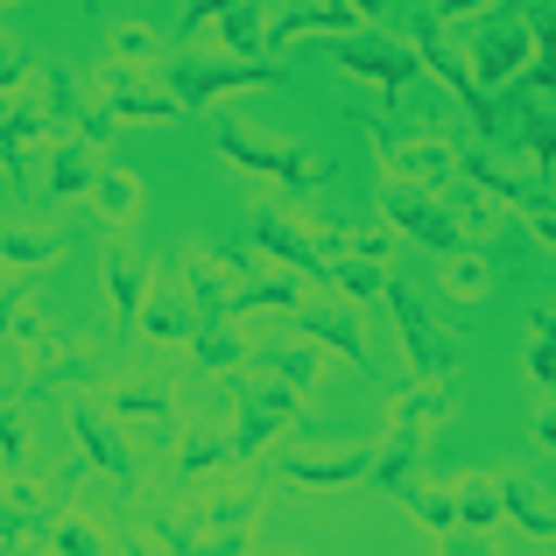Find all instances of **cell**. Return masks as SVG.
<instances>
[{"label": "cell", "mask_w": 556, "mask_h": 556, "mask_svg": "<svg viewBox=\"0 0 556 556\" xmlns=\"http://www.w3.org/2000/svg\"><path fill=\"white\" fill-rule=\"evenodd\" d=\"M212 141H218V155H226L232 169H247V177H275V190H325L331 184V163L317 149L282 141V135H261V127L240 121V113H218Z\"/></svg>", "instance_id": "cell-1"}, {"label": "cell", "mask_w": 556, "mask_h": 556, "mask_svg": "<svg viewBox=\"0 0 556 556\" xmlns=\"http://www.w3.org/2000/svg\"><path fill=\"white\" fill-rule=\"evenodd\" d=\"M408 42H416V64H422V78H437L444 85V99H451V113H458L465 127H472L479 141H501V106H493V92L472 78V64H465V50H458V36H451L444 22H437L430 8L408 22Z\"/></svg>", "instance_id": "cell-2"}, {"label": "cell", "mask_w": 556, "mask_h": 556, "mask_svg": "<svg viewBox=\"0 0 556 556\" xmlns=\"http://www.w3.org/2000/svg\"><path fill=\"white\" fill-rule=\"evenodd\" d=\"M296 416H303V388H289L268 359H247L232 374V451H240V465H254Z\"/></svg>", "instance_id": "cell-3"}, {"label": "cell", "mask_w": 556, "mask_h": 556, "mask_svg": "<svg viewBox=\"0 0 556 556\" xmlns=\"http://www.w3.org/2000/svg\"><path fill=\"white\" fill-rule=\"evenodd\" d=\"M106 408H113V422L135 437L141 458H169V451H177L184 416H177V374H169V367L163 374H127V380H113Z\"/></svg>", "instance_id": "cell-4"}, {"label": "cell", "mask_w": 556, "mask_h": 556, "mask_svg": "<svg viewBox=\"0 0 556 556\" xmlns=\"http://www.w3.org/2000/svg\"><path fill=\"white\" fill-rule=\"evenodd\" d=\"M163 78L177 85V99L190 113H204V106H218V99H232V92H268V85H282L289 71L275 64V56H226V50H212V56H177V64H163Z\"/></svg>", "instance_id": "cell-5"}, {"label": "cell", "mask_w": 556, "mask_h": 556, "mask_svg": "<svg viewBox=\"0 0 556 556\" xmlns=\"http://www.w3.org/2000/svg\"><path fill=\"white\" fill-rule=\"evenodd\" d=\"M92 99L113 121H149V127L190 121V106L177 99V85L163 78V64H121V56H106V64L92 71Z\"/></svg>", "instance_id": "cell-6"}, {"label": "cell", "mask_w": 556, "mask_h": 556, "mask_svg": "<svg viewBox=\"0 0 556 556\" xmlns=\"http://www.w3.org/2000/svg\"><path fill=\"white\" fill-rule=\"evenodd\" d=\"M268 479L275 472H261V465H226L204 479V549H254V515L268 501Z\"/></svg>", "instance_id": "cell-7"}, {"label": "cell", "mask_w": 556, "mask_h": 556, "mask_svg": "<svg viewBox=\"0 0 556 556\" xmlns=\"http://www.w3.org/2000/svg\"><path fill=\"white\" fill-rule=\"evenodd\" d=\"M303 198L311 190H289V198H261L254 204V254L261 261H282V268H296V275H311L317 289H331V261H325V247H317V232H311V218H303Z\"/></svg>", "instance_id": "cell-8"}, {"label": "cell", "mask_w": 556, "mask_h": 556, "mask_svg": "<svg viewBox=\"0 0 556 556\" xmlns=\"http://www.w3.org/2000/svg\"><path fill=\"white\" fill-rule=\"evenodd\" d=\"M339 71L353 85H374L380 99H402L408 85L422 78V64H416V42L408 36H394L388 22H367V28H353V36H339Z\"/></svg>", "instance_id": "cell-9"}, {"label": "cell", "mask_w": 556, "mask_h": 556, "mask_svg": "<svg viewBox=\"0 0 556 556\" xmlns=\"http://www.w3.org/2000/svg\"><path fill=\"white\" fill-rule=\"evenodd\" d=\"M374 212L388 218L402 240L430 247V254H451V247H465V232H458V218H451L444 190H422V184L394 177V169H380V184H374Z\"/></svg>", "instance_id": "cell-10"}, {"label": "cell", "mask_w": 556, "mask_h": 556, "mask_svg": "<svg viewBox=\"0 0 556 556\" xmlns=\"http://www.w3.org/2000/svg\"><path fill=\"white\" fill-rule=\"evenodd\" d=\"M458 50H465V64H472V78L501 99L507 85L529 78L535 42H529V22H521V14H501V8H493V14H479V22H465Z\"/></svg>", "instance_id": "cell-11"}, {"label": "cell", "mask_w": 556, "mask_h": 556, "mask_svg": "<svg viewBox=\"0 0 556 556\" xmlns=\"http://www.w3.org/2000/svg\"><path fill=\"white\" fill-rule=\"evenodd\" d=\"M380 303H388V317H394V339H402L408 374L444 380L451 367H458V339L437 325V311H430V296H422V289H408V282H394V275H388V296H380Z\"/></svg>", "instance_id": "cell-12"}, {"label": "cell", "mask_w": 556, "mask_h": 556, "mask_svg": "<svg viewBox=\"0 0 556 556\" xmlns=\"http://www.w3.org/2000/svg\"><path fill=\"white\" fill-rule=\"evenodd\" d=\"M367 141L380 155V169H394V177L422 184V190H444L458 177V149L465 141H451L444 127H416V135H388V121H367Z\"/></svg>", "instance_id": "cell-13"}, {"label": "cell", "mask_w": 556, "mask_h": 556, "mask_svg": "<svg viewBox=\"0 0 556 556\" xmlns=\"http://www.w3.org/2000/svg\"><path fill=\"white\" fill-rule=\"evenodd\" d=\"M22 394H42V388H99V353L71 331H50L42 325L36 339H22Z\"/></svg>", "instance_id": "cell-14"}, {"label": "cell", "mask_w": 556, "mask_h": 556, "mask_svg": "<svg viewBox=\"0 0 556 556\" xmlns=\"http://www.w3.org/2000/svg\"><path fill=\"white\" fill-rule=\"evenodd\" d=\"M71 437L85 444V465H92V472H106L121 493H141V451H135V437L113 422V408L71 402Z\"/></svg>", "instance_id": "cell-15"}, {"label": "cell", "mask_w": 556, "mask_h": 556, "mask_svg": "<svg viewBox=\"0 0 556 556\" xmlns=\"http://www.w3.org/2000/svg\"><path fill=\"white\" fill-rule=\"evenodd\" d=\"M99 282H106V303H113V317H121V331H135L141 325V296H149L155 268H149V254L127 240V226H106V232H99Z\"/></svg>", "instance_id": "cell-16"}, {"label": "cell", "mask_w": 556, "mask_h": 556, "mask_svg": "<svg viewBox=\"0 0 556 556\" xmlns=\"http://www.w3.org/2000/svg\"><path fill=\"white\" fill-rule=\"evenodd\" d=\"M275 479H289V486H311V493H331V486H359V479H374V444H303V451H282V458L268 465Z\"/></svg>", "instance_id": "cell-17"}, {"label": "cell", "mask_w": 556, "mask_h": 556, "mask_svg": "<svg viewBox=\"0 0 556 556\" xmlns=\"http://www.w3.org/2000/svg\"><path fill=\"white\" fill-rule=\"evenodd\" d=\"M289 325L303 331V339H317V345H331L339 359H353L359 374H374L380 380V367H374V353H367V325H359V303H345V296H331V303H303Z\"/></svg>", "instance_id": "cell-18"}, {"label": "cell", "mask_w": 556, "mask_h": 556, "mask_svg": "<svg viewBox=\"0 0 556 556\" xmlns=\"http://www.w3.org/2000/svg\"><path fill=\"white\" fill-rule=\"evenodd\" d=\"M247 268H254V261L218 254V247H184L177 254V282L190 289V303H198L204 317H226V303H232V289H240Z\"/></svg>", "instance_id": "cell-19"}, {"label": "cell", "mask_w": 556, "mask_h": 556, "mask_svg": "<svg viewBox=\"0 0 556 556\" xmlns=\"http://www.w3.org/2000/svg\"><path fill=\"white\" fill-rule=\"evenodd\" d=\"M99 169H106V149L92 135H56L42 149V184H50V204H71V198H92Z\"/></svg>", "instance_id": "cell-20"}, {"label": "cell", "mask_w": 556, "mask_h": 556, "mask_svg": "<svg viewBox=\"0 0 556 556\" xmlns=\"http://www.w3.org/2000/svg\"><path fill=\"white\" fill-rule=\"evenodd\" d=\"M204 325V311L190 303V289L177 282V268L169 275H155L149 282V296H141V339H155V345H190V331Z\"/></svg>", "instance_id": "cell-21"}, {"label": "cell", "mask_w": 556, "mask_h": 556, "mask_svg": "<svg viewBox=\"0 0 556 556\" xmlns=\"http://www.w3.org/2000/svg\"><path fill=\"white\" fill-rule=\"evenodd\" d=\"M303 282L311 275H296V268H282V261H261V268H247L240 275V289H232V303H226V317H254V311H275V317H296L303 303Z\"/></svg>", "instance_id": "cell-22"}, {"label": "cell", "mask_w": 556, "mask_h": 556, "mask_svg": "<svg viewBox=\"0 0 556 556\" xmlns=\"http://www.w3.org/2000/svg\"><path fill=\"white\" fill-rule=\"evenodd\" d=\"M451 388L444 380H422V374H408L402 388L388 394V430H416V437H437L451 422Z\"/></svg>", "instance_id": "cell-23"}, {"label": "cell", "mask_w": 556, "mask_h": 556, "mask_svg": "<svg viewBox=\"0 0 556 556\" xmlns=\"http://www.w3.org/2000/svg\"><path fill=\"white\" fill-rule=\"evenodd\" d=\"M177 479L184 486H198V479H212V472H226V465H240V451H232V422L218 430V422H184V437H177Z\"/></svg>", "instance_id": "cell-24"}, {"label": "cell", "mask_w": 556, "mask_h": 556, "mask_svg": "<svg viewBox=\"0 0 556 556\" xmlns=\"http://www.w3.org/2000/svg\"><path fill=\"white\" fill-rule=\"evenodd\" d=\"M254 359V339L240 331V317H204L198 331H190V367H204V374H218V380H232Z\"/></svg>", "instance_id": "cell-25"}, {"label": "cell", "mask_w": 556, "mask_h": 556, "mask_svg": "<svg viewBox=\"0 0 556 556\" xmlns=\"http://www.w3.org/2000/svg\"><path fill=\"white\" fill-rule=\"evenodd\" d=\"M501 507L529 543H556V493L529 472H501Z\"/></svg>", "instance_id": "cell-26"}, {"label": "cell", "mask_w": 556, "mask_h": 556, "mask_svg": "<svg viewBox=\"0 0 556 556\" xmlns=\"http://www.w3.org/2000/svg\"><path fill=\"white\" fill-rule=\"evenodd\" d=\"M437 282H444L451 303H479V296L501 289V268H493V254L479 240H465V247H451V254H437Z\"/></svg>", "instance_id": "cell-27"}, {"label": "cell", "mask_w": 556, "mask_h": 556, "mask_svg": "<svg viewBox=\"0 0 556 556\" xmlns=\"http://www.w3.org/2000/svg\"><path fill=\"white\" fill-rule=\"evenodd\" d=\"M507 163L535 184H556V113L549 106L521 113V135H515V149H507Z\"/></svg>", "instance_id": "cell-28"}, {"label": "cell", "mask_w": 556, "mask_h": 556, "mask_svg": "<svg viewBox=\"0 0 556 556\" xmlns=\"http://www.w3.org/2000/svg\"><path fill=\"white\" fill-rule=\"evenodd\" d=\"M422 451H430V437H416V430H380V444H374V486L408 493L422 479Z\"/></svg>", "instance_id": "cell-29"}, {"label": "cell", "mask_w": 556, "mask_h": 556, "mask_svg": "<svg viewBox=\"0 0 556 556\" xmlns=\"http://www.w3.org/2000/svg\"><path fill=\"white\" fill-rule=\"evenodd\" d=\"M71 232L64 226H42V218H14V226H0V261H14V268H50V261H64Z\"/></svg>", "instance_id": "cell-30"}, {"label": "cell", "mask_w": 556, "mask_h": 556, "mask_svg": "<svg viewBox=\"0 0 556 556\" xmlns=\"http://www.w3.org/2000/svg\"><path fill=\"white\" fill-rule=\"evenodd\" d=\"M141 543H149V549H204V501L169 493V501L155 507V521L141 529Z\"/></svg>", "instance_id": "cell-31"}, {"label": "cell", "mask_w": 556, "mask_h": 556, "mask_svg": "<svg viewBox=\"0 0 556 556\" xmlns=\"http://www.w3.org/2000/svg\"><path fill=\"white\" fill-rule=\"evenodd\" d=\"M444 204H451V218H458L465 240H486V232L501 226V212H507V204L493 198L486 184H472V177H451V184H444Z\"/></svg>", "instance_id": "cell-32"}, {"label": "cell", "mask_w": 556, "mask_h": 556, "mask_svg": "<svg viewBox=\"0 0 556 556\" xmlns=\"http://www.w3.org/2000/svg\"><path fill=\"white\" fill-rule=\"evenodd\" d=\"M85 204L99 212V226H135V218H141V177H135V169H113V163H106Z\"/></svg>", "instance_id": "cell-33"}, {"label": "cell", "mask_w": 556, "mask_h": 556, "mask_svg": "<svg viewBox=\"0 0 556 556\" xmlns=\"http://www.w3.org/2000/svg\"><path fill=\"white\" fill-rule=\"evenodd\" d=\"M254 359H268V367L282 374L289 388H303V394L325 380V345H317V339H275V345H254Z\"/></svg>", "instance_id": "cell-34"}, {"label": "cell", "mask_w": 556, "mask_h": 556, "mask_svg": "<svg viewBox=\"0 0 556 556\" xmlns=\"http://www.w3.org/2000/svg\"><path fill=\"white\" fill-rule=\"evenodd\" d=\"M451 493H458V529H501L507 521L501 472H465V479H451Z\"/></svg>", "instance_id": "cell-35"}, {"label": "cell", "mask_w": 556, "mask_h": 556, "mask_svg": "<svg viewBox=\"0 0 556 556\" xmlns=\"http://www.w3.org/2000/svg\"><path fill=\"white\" fill-rule=\"evenodd\" d=\"M521 22H529V42H535L529 85H535V92H556V0H529Z\"/></svg>", "instance_id": "cell-36"}, {"label": "cell", "mask_w": 556, "mask_h": 556, "mask_svg": "<svg viewBox=\"0 0 556 556\" xmlns=\"http://www.w3.org/2000/svg\"><path fill=\"white\" fill-rule=\"evenodd\" d=\"M331 289H339L345 303H359V311H367V303L388 296V268L367 261V254H331Z\"/></svg>", "instance_id": "cell-37"}, {"label": "cell", "mask_w": 556, "mask_h": 556, "mask_svg": "<svg viewBox=\"0 0 556 556\" xmlns=\"http://www.w3.org/2000/svg\"><path fill=\"white\" fill-rule=\"evenodd\" d=\"M0 472H28V402H22V388H0Z\"/></svg>", "instance_id": "cell-38"}, {"label": "cell", "mask_w": 556, "mask_h": 556, "mask_svg": "<svg viewBox=\"0 0 556 556\" xmlns=\"http://www.w3.org/2000/svg\"><path fill=\"white\" fill-rule=\"evenodd\" d=\"M402 507H408V515H416L430 535H451V529H458V493L437 486V479H416V486L402 493Z\"/></svg>", "instance_id": "cell-39"}, {"label": "cell", "mask_w": 556, "mask_h": 556, "mask_svg": "<svg viewBox=\"0 0 556 556\" xmlns=\"http://www.w3.org/2000/svg\"><path fill=\"white\" fill-rule=\"evenodd\" d=\"M113 543H121V535L78 521V507H56L50 515V549H64V556H92V549H113Z\"/></svg>", "instance_id": "cell-40"}, {"label": "cell", "mask_w": 556, "mask_h": 556, "mask_svg": "<svg viewBox=\"0 0 556 556\" xmlns=\"http://www.w3.org/2000/svg\"><path fill=\"white\" fill-rule=\"evenodd\" d=\"M106 56H121V64H163V36L149 22H121V28H106Z\"/></svg>", "instance_id": "cell-41"}, {"label": "cell", "mask_w": 556, "mask_h": 556, "mask_svg": "<svg viewBox=\"0 0 556 556\" xmlns=\"http://www.w3.org/2000/svg\"><path fill=\"white\" fill-rule=\"evenodd\" d=\"M515 218L535 232V247H549V254H556V184H535L529 198L515 204Z\"/></svg>", "instance_id": "cell-42"}, {"label": "cell", "mask_w": 556, "mask_h": 556, "mask_svg": "<svg viewBox=\"0 0 556 556\" xmlns=\"http://www.w3.org/2000/svg\"><path fill=\"white\" fill-rule=\"evenodd\" d=\"M394 240L402 232L380 218V226H345V254H367V261H380V268H394Z\"/></svg>", "instance_id": "cell-43"}, {"label": "cell", "mask_w": 556, "mask_h": 556, "mask_svg": "<svg viewBox=\"0 0 556 556\" xmlns=\"http://www.w3.org/2000/svg\"><path fill=\"white\" fill-rule=\"evenodd\" d=\"M529 380L556 388V325H535V317H529Z\"/></svg>", "instance_id": "cell-44"}, {"label": "cell", "mask_w": 556, "mask_h": 556, "mask_svg": "<svg viewBox=\"0 0 556 556\" xmlns=\"http://www.w3.org/2000/svg\"><path fill=\"white\" fill-rule=\"evenodd\" d=\"M28 78H36V71H28V50H22V42H8V36H0V99H8V92H22Z\"/></svg>", "instance_id": "cell-45"}, {"label": "cell", "mask_w": 556, "mask_h": 556, "mask_svg": "<svg viewBox=\"0 0 556 556\" xmlns=\"http://www.w3.org/2000/svg\"><path fill=\"white\" fill-rule=\"evenodd\" d=\"M493 8H507V0H430V14L444 28H465V22H479V14H493Z\"/></svg>", "instance_id": "cell-46"}, {"label": "cell", "mask_w": 556, "mask_h": 556, "mask_svg": "<svg viewBox=\"0 0 556 556\" xmlns=\"http://www.w3.org/2000/svg\"><path fill=\"white\" fill-rule=\"evenodd\" d=\"M28 303V289H22V268H14V261H0V331L14 325V311H22Z\"/></svg>", "instance_id": "cell-47"}, {"label": "cell", "mask_w": 556, "mask_h": 556, "mask_svg": "<svg viewBox=\"0 0 556 556\" xmlns=\"http://www.w3.org/2000/svg\"><path fill=\"white\" fill-rule=\"evenodd\" d=\"M535 444L556 451V388H543V408H535Z\"/></svg>", "instance_id": "cell-48"}, {"label": "cell", "mask_w": 556, "mask_h": 556, "mask_svg": "<svg viewBox=\"0 0 556 556\" xmlns=\"http://www.w3.org/2000/svg\"><path fill=\"white\" fill-rule=\"evenodd\" d=\"M353 8L367 14V22H388V14H394V0H353Z\"/></svg>", "instance_id": "cell-49"}, {"label": "cell", "mask_w": 556, "mask_h": 556, "mask_svg": "<svg viewBox=\"0 0 556 556\" xmlns=\"http://www.w3.org/2000/svg\"><path fill=\"white\" fill-rule=\"evenodd\" d=\"M535 325H556V311H535Z\"/></svg>", "instance_id": "cell-50"}, {"label": "cell", "mask_w": 556, "mask_h": 556, "mask_svg": "<svg viewBox=\"0 0 556 556\" xmlns=\"http://www.w3.org/2000/svg\"><path fill=\"white\" fill-rule=\"evenodd\" d=\"M0 8H8V0H0Z\"/></svg>", "instance_id": "cell-51"}, {"label": "cell", "mask_w": 556, "mask_h": 556, "mask_svg": "<svg viewBox=\"0 0 556 556\" xmlns=\"http://www.w3.org/2000/svg\"><path fill=\"white\" fill-rule=\"evenodd\" d=\"M85 8H92V0H85Z\"/></svg>", "instance_id": "cell-52"}]
</instances>
